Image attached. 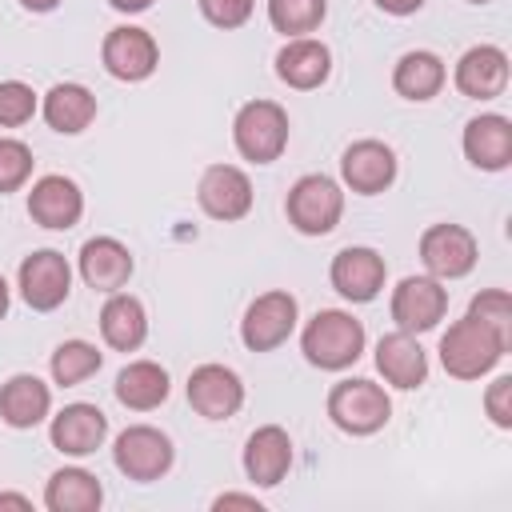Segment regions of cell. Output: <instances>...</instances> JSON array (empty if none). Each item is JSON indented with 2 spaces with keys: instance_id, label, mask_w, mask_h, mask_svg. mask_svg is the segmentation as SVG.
Instances as JSON below:
<instances>
[{
  "instance_id": "cell-1",
  "label": "cell",
  "mask_w": 512,
  "mask_h": 512,
  "mask_svg": "<svg viewBox=\"0 0 512 512\" xmlns=\"http://www.w3.org/2000/svg\"><path fill=\"white\" fill-rule=\"evenodd\" d=\"M504 352H508V336L496 332L492 324L476 320L472 312L464 320L448 324V332L440 336V364L456 380H480L484 372H492L500 364Z\"/></svg>"
},
{
  "instance_id": "cell-2",
  "label": "cell",
  "mask_w": 512,
  "mask_h": 512,
  "mask_svg": "<svg viewBox=\"0 0 512 512\" xmlns=\"http://www.w3.org/2000/svg\"><path fill=\"white\" fill-rule=\"evenodd\" d=\"M364 324L352 316V312H340V308H324L316 312L308 324H304V336H300V352L312 368H324V372H340L348 364L360 360L364 352Z\"/></svg>"
},
{
  "instance_id": "cell-3",
  "label": "cell",
  "mask_w": 512,
  "mask_h": 512,
  "mask_svg": "<svg viewBox=\"0 0 512 512\" xmlns=\"http://www.w3.org/2000/svg\"><path fill=\"white\" fill-rule=\"evenodd\" d=\"M284 212H288V224L296 232L328 236L340 224V216H344V188L332 176H324V172H308V176H300L288 188Z\"/></svg>"
},
{
  "instance_id": "cell-4",
  "label": "cell",
  "mask_w": 512,
  "mask_h": 512,
  "mask_svg": "<svg viewBox=\"0 0 512 512\" xmlns=\"http://www.w3.org/2000/svg\"><path fill=\"white\" fill-rule=\"evenodd\" d=\"M236 152L252 164H272L288 148V112L276 100H248L232 120Z\"/></svg>"
},
{
  "instance_id": "cell-5",
  "label": "cell",
  "mask_w": 512,
  "mask_h": 512,
  "mask_svg": "<svg viewBox=\"0 0 512 512\" xmlns=\"http://www.w3.org/2000/svg\"><path fill=\"white\" fill-rule=\"evenodd\" d=\"M328 416L348 436H372L392 420V400L376 380H340L328 392Z\"/></svg>"
},
{
  "instance_id": "cell-6",
  "label": "cell",
  "mask_w": 512,
  "mask_h": 512,
  "mask_svg": "<svg viewBox=\"0 0 512 512\" xmlns=\"http://www.w3.org/2000/svg\"><path fill=\"white\" fill-rule=\"evenodd\" d=\"M112 460H116V468H120L128 480L148 484V480H160V476L172 468L176 448H172V440H168L160 428H152V424H132V428H124V432L116 436Z\"/></svg>"
},
{
  "instance_id": "cell-7",
  "label": "cell",
  "mask_w": 512,
  "mask_h": 512,
  "mask_svg": "<svg viewBox=\"0 0 512 512\" xmlns=\"http://www.w3.org/2000/svg\"><path fill=\"white\" fill-rule=\"evenodd\" d=\"M296 316H300V308H296V296H292V292H280V288H276V292L256 296V300L248 304L244 320H240V340H244V348H252V352H272V348H280V344L292 336Z\"/></svg>"
},
{
  "instance_id": "cell-8",
  "label": "cell",
  "mask_w": 512,
  "mask_h": 512,
  "mask_svg": "<svg viewBox=\"0 0 512 512\" xmlns=\"http://www.w3.org/2000/svg\"><path fill=\"white\" fill-rule=\"evenodd\" d=\"M476 236L464 224H432L420 236V260L436 280H460L476 268Z\"/></svg>"
},
{
  "instance_id": "cell-9",
  "label": "cell",
  "mask_w": 512,
  "mask_h": 512,
  "mask_svg": "<svg viewBox=\"0 0 512 512\" xmlns=\"http://www.w3.org/2000/svg\"><path fill=\"white\" fill-rule=\"evenodd\" d=\"M448 312V288L436 276H404L392 288V320L400 332H428Z\"/></svg>"
},
{
  "instance_id": "cell-10",
  "label": "cell",
  "mask_w": 512,
  "mask_h": 512,
  "mask_svg": "<svg viewBox=\"0 0 512 512\" xmlns=\"http://www.w3.org/2000/svg\"><path fill=\"white\" fill-rule=\"evenodd\" d=\"M72 292V268L56 248H40L20 260V296L36 312H52Z\"/></svg>"
},
{
  "instance_id": "cell-11",
  "label": "cell",
  "mask_w": 512,
  "mask_h": 512,
  "mask_svg": "<svg viewBox=\"0 0 512 512\" xmlns=\"http://www.w3.org/2000/svg\"><path fill=\"white\" fill-rule=\"evenodd\" d=\"M100 60H104L108 76L136 84V80H148V76L156 72V64H160V48H156V40H152L148 28L120 24V28H112V32L104 36Z\"/></svg>"
},
{
  "instance_id": "cell-12",
  "label": "cell",
  "mask_w": 512,
  "mask_h": 512,
  "mask_svg": "<svg viewBox=\"0 0 512 512\" xmlns=\"http://www.w3.org/2000/svg\"><path fill=\"white\" fill-rule=\"evenodd\" d=\"M328 276H332V288H336L344 300L368 304V300L380 296L384 276H388V264H384V256H380L376 248L352 244V248H340V252L332 256Z\"/></svg>"
},
{
  "instance_id": "cell-13",
  "label": "cell",
  "mask_w": 512,
  "mask_h": 512,
  "mask_svg": "<svg viewBox=\"0 0 512 512\" xmlns=\"http://www.w3.org/2000/svg\"><path fill=\"white\" fill-rule=\"evenodd\" d=\"M196 200L212 220H244L252 212V180L236 164H212L200 176Z\"/></svg>"
},
{
  "instance_id": "cell-14",
  "label": "cell",
  "mask_w": 512,
  "mask_h": 512,
  "mask_svg": "<svg viewBox=\"0 0 512 512\" xmlns=\"http://www.w3.org/2000/svg\"><path fill=\"white\" fill-rule=\"evenodd\" d=\"M188 404L204 416V420H228L240 412L244 404V384L232 368L224 364H200L188 376Z\"/></svg>"
},
{
  "instance_id": "cell-15",
  "label": "cell",
  "mask_w": 512,
  "mask_h": 512,
  "mask_svg": "<svg viewBox=\"0 0 512 512\" xmlns=\"http://www.w3.org/2000/svg\"><path fill=\"white\" fill-rule=\"evenodd\" d=\"M340 176L352 192L376 196L396 180V152L384 140H356L340 156Z\"/></svg>"
},
{
  "instance_id": "cell-16",
  "label": "cell",
  "mask_w": 512,
  "mask_h": 512,
  "mask_svg": "<svg viewBox=\"0 0 512 512\" xmlns=\"http://www.w3.org/2000/svg\"><path fill=\"white\" fill-rule=\"evenodd\" d=\"M28 216L40 224V228H52V232H64L72 228L80 216H84V192L76 188V180L52 172V176H40L28 192Z\"/></svg>"
},
{
  "instance_id": "cell-17",
  "label": "cell",
  "mask_w": 512,
  "mask_h": 512,
  "mask_svg": "<svg viewBox=\"0 0 512 512\" xmlns=\"http://www.w3.org/2000/svg\"><path fill=\"white\" fill-rule=\"evenodd\" d=\"M132 252L116 236H92L80 244V276L96 292H120L132 280Z\"/></svg>"
},
{
  "instance_id": "cell-18",
  "label": "cell",
  "mask_w": 512,
  "mask_h": 512,
  "mask_svg": "<svg viewBox=\"0 0 512 512\" xmlns=\"http://www.w3.org/2000/svg\"><path fill=\"white\" fill-rule=\"evenodd\" d=\"M52 448L64 456H92L108 436V416L96 404H68L52 416Z\"/></svg>"
},
{
  "instance_id": "cell-19",
  "label": "cell",
  "mask_w": 512,
  "mask_h": 512,
  "mask_svg": "<svg viewBox=\"0 0 512 512\" xmlns=\"http://www.w3.org/2000/svg\"><path fill=\"white\" fill-rule=\"evenodd\" d=\"M292 468V436L280 424H264L244 444V472L260 488H276Z\"/></svg>"
},
{
  "instance_id": "cell-20",
  "label": "cell",
  "mask_w": 512,
  "mask_h": 512,
  "mask_svg": "<svg viewBox=\"0 0 512 512\" xmlns=\"http://www.w3.org/2000/svg\"><path fill=\"white\" fill-rule=\"evenodd\" d=\"M456 88L468 100H492L508 88V56L496 44H476L456 60Z\"/></svg>"
},
{
  "instance_id": "cell-21",
  "label": "cell",
  "mask_w": 512,
  "mask_h": 512,
  "mask_svg": "<svg viewBox=\"0 0 512 512\" xmlns=\"http://www.w3.org/2000/svg\"><path fill=\"white\" fill-rule=\"evenodd\" d=\"M464 156L468 164L484 168V172H504L512 164V124L500 112H484L472 116L464 124Z\"/></svg>"
},
{
  "instance_id": "cell-22",
  "label": "cell",
  "mask_w": 512,
  "mask_h": 512,
  "mask_svg": "<svg viewBox=\"0 0 512 512\" xmlns=\"http://www.w3.org/2000/svg\"><path fill=\"white\" fill-rule=\"evenodd\" d=\"M332 72V52L328 44H320L316 36H292L280 52H276V76L288 84V88H320Z\"/></svg>"
},
{
  "instance_id": "cell-23",
  "label": "cell",
  "mask_w": 512,
  "mask_h": 512,
  "mask_svg": "<svg viewBox=\"0 0 512 512\" xmlns=\"http://www.w3.org/2000/svg\"><path fill=\"white\" fill-rule=\"evenodd\" d=\"M376 368L392 388H420L428 380V356L412 332H388L376 344Z\"/></svg>"
},
{
  "instance_id": "cell-24",
  "label": "cell",
  "mask_w": 512,
  "mask_h": 512,
  "mask_svg": "<svg viewBox=\"0 0 512 512\" xmlns=\"http://www.w3.org/2000/svg\"><path fill=\"white\" fill-rule=\"evenodd\" d=\"M52 412V392L40 376L16 372L0 384V420L8 428H36Z\"/></svg>"
},
{
  "instance_id": "cell-25",
  "label": "cell",
  "mask_w": 512,
  "mask_h": 512,
  "mask_svg": "<svg viewBox=\"0 0 512 512\" xmlns=\"http://www.w3.org/2000/svg\"><path fill=\"white\" fill-rule=\"evenodd\" d=\"M100 336L108 348L116 352H136L148 336V312L136 296L128 292H112L100 308Z\"/></svg>"
},
{
  "instance_id": "cell-26",
  "label": "cell",
  "mask_w": 512,
  "mask_h": 512,
  "mask_svg": "<svg viewBox=\"0 0 512 512\" xmlns=\"http://www.w3.org/2000/svg\"><path fill=\"white\" fill-rule=\"evenodd\" d=\"M116 400L132 412H152L168 400V372L156 360H132L116 376Z\"/></svg>"
},
{
  "instance_id": "cell-27",
  "label": "cell",
  "mask_w": 512,
  "mask_h": 512,
  "mask_svg": "<svg viewBox=\"0 0 512 512\" xmlns=\"http://www.w3.org/2000/svg\"><path fill=\"white\" fill-rule=\"evenodd\" d=\"M444 80H448V68H444V60L436 56V52H424V48H416V52H404L400 60H396V68H392V88L404 96V100H432L440 88H444Z\"/></svg>"
},
{
  "instance_id": "cell-28",
  "label": "cell",
  "mask_w": 512,
  "mask_h": 512,
  "mask_svg": "<svg viewBox=\"0 0 512 512\" xmlns=\"http://www.w3.org/2000/svg\"><path fill=\"white\" fill-rule=\"evenodd\" d=\"M44 120L52 132L76 136L96 120V96L84 84H56L44 96Z\"/></svg>"
},
{
  "instance_id": "cell-29",
  "label": "cell",
  "mask_w": 512,
  "mask_h": 512,
  "mask_svg": "<svg viewBox=\"0 0 512 512\" xmlns=\"http://www.w3.org/2000/svg\"><path fill=\"white\" fill-rule=\"evenodd\" d=\"M44 504L52 512H96L104 504V488L92 472L84 468H60L48 476V488H44Z\"/></svg>"
},
{
  "instance_id": "cell-30",
  "label": "cell",
  "mask_w": 512,
  "mask_h": 512,
  "mask_svg": "<svg viewBox=\"0 0 512 512\" xmlns=\"http://www.w3.org/2000/svg\"><path fill=\"white\" fill-rule=\"evenodd\" d=\"M104 364L100 348L88 344V340H64L56 352H52V380L72 388V384H84L88 376H96Z\"/></svg>"
},
{
  "instance_id": "cell-31",
  "label": "cell",
  "mask_w": 512,
  "mask_h": 512,
  "mask_svg": "<svg viewBox=\"0 0 512 512\" xmlns=\"http://www.w3.org/2000/svg\"><path fill=\"white\" fill-rule=\"evenodd\" d=\"M324 16H328V0H268V20L288 40L316 32L324 24Z\"/></svg>"
},
{
  "instance_id": "cell-32",
  "label": "cell",
  "mask_w": 512,
  "mask_h": 512,
  "mask_svg": "<svg viewBox=\"0 0 512 512\" xmlns=\"http://www.w3.org/2000/svg\"><path fill=\"white\" fill-rule=\"evenodd\" d=\"M32 176V148L16 136H0V196L24 188Z\"/></svg>"
},
{
  "instance_id": "cell-33",
  "label": "cell",
  "mask_w": 512,
  "mask_h": 512,
  "mask_svg": "<svg viewBox=\"0 0 512 512\" xmlns=\"http://www.w3.org/2000/svg\"><path fill=\"white\" fill-rule=\"evenodd\" d=\"M36 116V92L24 80H0V128H20Z\"/></svg>"
},
{
  "instance_id": "cell-34",
  "label": "cell",
  "mask_w": 512,
  "mask_h": 512,
  "mask_svg": "<svg viewBox=\"0 0 512 512\" xmlns=\"http://www.w3.org/2000/svg\"><path fill=\"white\" fill-rule=\"evenodd\" d=\"M468 312H472L476 320H484V324H492L496 332H504V336L512 340V296H508L504 288H488V292H480V296H472V304H468Z\"/></svg>"
},
{
  "instance_id": "cell-35",
  "label": "cell",
  "mask_w": 512,
  "mask_h": 512,
  "mask_svg": "<svg viewBox=\"0 0 512 512\" xmlns=\"http://www.w3.org/2000/svg\"><path fill=\"white\" fill-rule=\"evenodd\" d=\"M196 4H200V16L216 28H240L256 8V0H196Z\"/></svg>"
},
{
  "instance_id": "cell-36",
  "label": "cell",
  "mask_w": 512,
  "mask_h": 512,
  "mask_svg": "<svg viewBox=\"0 0 512 512\" xmlns=\"http://www.w3.org/2000/svg\"><path fill=\"white\" fill-rule=\"evenodd\" d=\"M484 412L496 428H512V376H496L484 392Z\"/></svg>"
},
{
  "instance_id": "cell-37",
  "label": "cell",
  "mask_w": 512,
  "mask_h": 512,
  "mask_svg": "<svg viewBox=\"0 0 512 512\" xmlns=\"http://www.w3.org/2000/svg\"><path fill=\"white\" fill-rule=\"evenodd\" d=\"M380 12H388V16H412V12H420L424 8V0H372Z\"/></svg>"
},
{
  "instance_id": "cell-38",
  "label": "cell",
  "mask_w": 512,
  "mask_h": 512,
  "mask_svg": "<svg viewBox=\"0 0 512 512\" xmlns=\"http://www.w3.org/2000/svg\"><path fill=\"white\" fill-rule=\"evenodd\" d=\"M212 508H252V512H260V500L256 496H240V492H224V496H216Z\"/></svg>"
},
{
  "instance_id": "cell-39",
  "label": "cell",
  "mask_w": 512,
  "mask_h": 512,
  "mask_svg": "<svg viewBox=\"0 0 512 512\" xmlns=\"http://www.w3.org/2000/svg\"><path fill=\"white\" fill-rule=\"evenodd\" d=\"M0 508H20V512H28V508H32V500H28V496H20V492H0Z\"/></svg>"
},
{
  "instance_id": "cell-40",
  "label": "cell",
  "mask_w": 512,
  "mask_h": 512,
  "mask_svg": "<svg viewBox=\"0 0 512 512\" xmlns=\"http://www.w3.org/2000/svg\"><path fill=\"white\" fill-rule=\"evenodd\" d=\"M108 4H112L116 12H144L152 0H108Z\"/></svg>"
},
{
  "instance_id": "cell-41",
  "label": "cell",
  "mask_w": 512,
  "mask_h": 512,
  "mask_svg": "<svg viewBox=\"0 0 512 512\" xmlns=\"http://www.w3.org/2000/svg\"><path fill=\"white\" fill-rule=\"evenodd\" d=\"M20 4H24L28 12H52V8L60 4V0H20Z\"/></svg>"
},
{
  "instance_id": "cell-42",
  "label": "cell",
  "mask_w": 512,
  "mask_h": 512,
  "mask_svg": "<svg viewBox=\"0 0 512 512\" xmlns=\"http://www.w3.org/2000/svg\"><path fill=\"white\" fill-rule=\"evenodd\" d=\"M4 312H8V280L0 276V320H4Z\"/></svg>"
},
{
  "instance_id": "cell-43",
  "label": "cell",
  "mask_w": 512,
  "mask_h": 512,
  "mask_svg": "<svg viewBox=\"0 0 512 512\" xmlns=\"http://www.w3.org/2000/svg\"><path fill=\"white\" fill-rule=\"evenodd\" d=\"M468 4H488V0H468Z\"/></svg>"
}]
</instances>
